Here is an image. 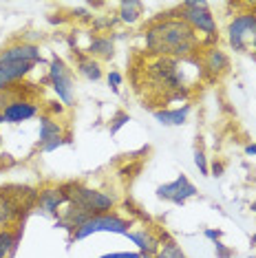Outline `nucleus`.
I'll return each instance as SVG.
<instances>
[{
  "instance_id": "obj_1",
  "label": "nucleus",
  "mask_w": 256,
  "mask_h": 258,
  "mask_svg": "<svg viewBox=\"0 0 256 258\" xmlns=\"http://www.w3.org/2000/svg\"><path fill=\"white\" fill-rule=\"evenodd\" d=\"M144 49L153 57L192 60L201 49L199 33L179 16L161 14L144 29Z\"/></svg>"
},
{
  "instance_id": "obj_2",
  "label": "nucleus",
  "mask_w": 256,
  "mask_h": 258,
  "mask_svg": "<svg viewBox=\"0 0 256 258\" xmlns=\"http://www.w3.org/2000/svg\"><path fill=\"white\" fill-rule=\"evenodd\" d=\"M185 62L188 60L153 57L144 64V84H146L150 97L164 99V104H170L172 99H181L185 95Z\"/></svg>"
},
{
  "instance_id": "obj_3",
  "label": "nucleus",
  "mask_w": 256,
  "mask_h": 258,
  "mask_svg": "<svg viewBox=\"0 0 256 258\" xmlns=\"http://www.w3.org/2000/svg\"><path fill=\"white\" fill-rule=\"evenodd\" d=\"M42 62L44 60L40 53V46L33 42L20 40V42L5 46L0 51V93L11 91L33 71V67Z\"/></svg>"
},
{
  "instance_id": "obj_4",
  "label": "nucleus",
  "mask_w": 256,
  "mask_h": 258,
  "mask_svg": "<svg viewBox=\"0 0 256 258\" xmlns=\"http://www.w3.org/2000/svg\"><path fill=\"white\" fill-rule=\"evenodd\" d=\"M60 195L64 197V201L75 205V208L84 210L86 214L97 216V214H108L110 210L115 208V197L108 195V192L102 190H93V187H86L82 183H75V181H69V183L57 185Z\"/></svg>"
},
{
  "instance_id": "obj_5",
  "label": "nucleus",
  "mask_w": 256,
  "mask_h": 258,
  "mask_svg": "<svg viewBox=\"0 0 256 258\" xmlns=\"http://www.w3.org/2000/svg\"><path fill=\"white\" fill-rule=\"evenodd\" d=\"M177 16L183 22H188L197 33H203V36L210 40L219 38V25H217V20H214L210 5H208L206 0H185V3L179 5Z\"/></svg>"
},
{
  "instance_id": "obj_6",
  "label": "nucleus",
  "mask_w": 256,
  "mask_h": 258,
  "mask_svg": "<svg viewBox=\"0 0 256 258\" xmlns=\"http://www.w3.org/2000/svg\"><path fill=\"white\" fill-rule=\"evenodd\" d=\"M46 82L57 95V99L64 106H75V82H73V71L60 55H51L49 62V73H46Z\"/></svg>"
},
{
  "instance_id": "obj_7",
  "label": "nucleus",
  "mask_w": 256,
  "mask_h": 258,
  "mask_svg": "<svg viewBox=\"0 0 256 258\" xmlns=\"http://www.w3.org/2000/svg\"><path fill=\"white\" fill-rule=\"evenodd\" d=\"M128 227L131 223L121 216L108 212V214H97V216H91L86 219L82 225L78 227L73 234H71V240H84L93 236V234H100V232H108V234H128Z\"/></svg>"
},
{
  "instance_id": "obj_8",
  "label": "nucleus",
  "mask_w": 256,
  "mask_h": 258,
  "mask_svg": "<svg viewBox=\"0 0 256 258\" xmlns=\"http://www.w3.org/2000/svg\"><path fill=\"white\" fill-rule=\"evenodd\" d=\"M256 31V14L252 11H243L236 14L228 25V42L234 51L243 53L247 51V42H252V36Z\"/></svg>"
},
{
  "instance_id": "obj_9",
  "label": "nucleus",
  "mask_w": 256,
  "mask_h": 258,
  "mask_svg": "<svg viewBox=\"0 0 256 258\" xmlns=\"http://www.w3.org/2000/svg\"><path fill=\"white\" fill-rule=\"evenodd\" d=\"M197 195H199V190H197V185L192 183L185 174H179V177L174 181H170V183H164V185L157 187V199L170 201L174 205H183L188 199L197 197Z\"/></svg>"
},
{
  "instance_id": "obj_10",
  "label": "nucleus",
  "mask_w": 256,
  "mask_h": 258,
  "mask_svg": "<svg viewBox=\"0 0 256 258\" xmlns=\"http://www.w3.org/2000/svg\"><path fill=\"white\" fill-rule=\"evenodd\" d=\"M64 144H71L69 135H62L60 121H55L53 117L44 115L40 117V131H38V146L42 152H53Z\"/></svg>"
},
{
  "instance_id": "obj_11",
  "label": "nucleus",
  "mask_w": 256,
  "mask_h": 258,
  "mask_svg": "<svg viewBox=\"0 0 256 258\" xmlns=\"http://www.w3.org/2000/svg\"><path fill=\"white\" fill-rule=\"evenodd\" d=\"M40 113V106L31 99L16 97L0 110V124H22V121L33 119Z\"/></svg>"
},
{
  "instance_id": "obj_12",
  "label": "nucleus",
  "mask_w": 256,
  "mask_h": 258,
  "mask_svg": "<svg viewBox=\"0 0 256 258\" xmlns=\"http://www.w3.org/2000/svg\"><path fill=\"white\" fill-rule=\"evenodd\" d=\"M199 62H201L203 73L210 75V78H221V75H225L230 71V55L223 49H219V46L203 49Z\"/></svg>"
},
{
  "instance_id": "obj_13",
  "label": "nucleus",
  "mask_w": 256,
  "mask_h": 258,
  "mask_svg": "<svg viewBox=\"0 0 256 258\" xmlns=\"http://www.w3.org/2000/svg\"><path fill=\"white\" fill-rule=\"evenodd\" d=\"M64 205H67V201H64V197L60 195L57 187H42V190H38L36 210L40 214L51 216V219H60Z\"/></svg>"
},
{
  "instance_id": "obj_14",
  "label": "nucleus",
  "mask_w": 256,
  "mask_h": 258,
  "mask_svg": "<svg viewBox=\"0 0 256 258\" xmlns=\"http://www.w3.org/2000/svg\"><path fill=\"white\" fill-rule=\"evenodd\" d=\"M126 236L137 245V251L142 256H155L161 247V236H157L153 230H146V227L137 232H128Z\"/></svg>"
},
{
  "instance_id": "obj_15",
  "label": "nucleus",
  "mask_w": 256,
  "mask_h": 258,
  "mask_svg": "<svg viewBox=\"0 0 256 258\" xmlns=\"http://www.w3.org/2000/svg\"><path fill=\"white\" fill-rule=\"evenodd\" d=\"M75 71L82 75L84 80L89 82H100L104 78V69H102V62L95 60V57L86 55L84 51H75Z\"/></svg>"
},
{
  "instance_id": "obj_16",
  "label": "nucleus",
  "mask_w": 256,
  "mask_h": 258,
  "mask_svg": "<svg viewBox=\"0 0 256 258\" xmlns=\"http://www.w3.org/2000/svg\"><path fill=\"white\" fill-rule=\"evenodd\" d=\"M86 55L95 57V60H110L115 55V42L110 36H91L89 44L84 49Z\"/></svg>"
},
{
  "instance_id": "obj_17",
  "label": "nucleus",
  "mask_w": 256,
  "mask_h": 258,
  "mask_svg": "<svg viewBox=\"0 0 256 258\" xmlns=\"http://www.w3.org/2000/svg\"><path fill=\"white\" fill-rule=\"evenodd\" d=\"M192 106L190 104H183L179 108H159V110H153L155 119L164 126H183L188 121V115H190Z\"/></svg>"
},
{
  "instance_id": "obj_18",
  "label": "nucleus",
  "mask_w": 256,
  "mask_h": 258,
  "mask_svg": "<svg viewBox=\"0 0 256 258\" xmlns=\"http://www.w3.org/2000/svg\"><path fill=\"white\" fill-rule=\"evenodd\" d=\"M22 225H25V221H20L16 230H9V227L0 230V258H11L16 254L22 238Z\"/></svg>"
},
{
  "instance_id": "obj_19",
  "label": "nucleus",
  "mask_w": 256,
  "mask_h": 258,
  "mask_svg": "<svg viewBox=\"0 0 256 258\" xmlns=\"http://www.w3.org/2000/svg\"><path fill=\"white\" fill-rule=\"evenodd\" d=\"M144 16V3L139 0H124L117 5V20L124 25H135Z\"/></svg>"
},
{
  "instance_id": "obj_20",
  "label": "nucleus",
  "mask_w": 256,
  "mask_h": 258,
  "mask_svg": "<svg viewBox=\"0 0 256 258\" xmlns=\"http://www.w3.org/2000/svg\"><path fill=\"white\" fill-rule=\"evenodd\" d=\"M153 258H188V256H185V251L179 247L168 234H164V236H161V247Z\"/></svg>"
},
{
  "instance_id": "obj_21",
  "label": "nucleus",
  "mask_w": 256,
  "mask_h": 258,
  "mask_svg": "<svg viewBox=\"0 0 256 258\" xmlns=\"http://www.w3.org/2000/svg\"><path fill=\"white\" fill-rule=\"evenodd\" d=\"M128 121H131V115L126 113V110H117L113 117H110V126H108V133L110 135H117L119 128H124Z\"/></svg>"
},
{
  "instance_id": "obj_22",
  "label": "nucleus",
  "mask_w": 256,
  "mask_h": 258,
  "mask_svg": "<svg viewBox=\"0 0 256 258\" xmlns=\"http://www.w3.org/2000/svg\"><path fill=\"white\" fill-rule=\"evenodd\" d=\"M195 166L199 168V172L203 174V177H208V174H210V166H208V157H206V152H203L201 146H197V148H195Z\"/></svg>"
},
{
  "instance_id": "obj_23",
  "label": "nucleus",
  "mask_w": 256,
  "mask_h": 258,
  "mask_svg": "<svg viewBox=\"0 0 256 258\" xmlns=\"http://www.w3.org/2000/svg\"><path fill=\"white\" fill-rule=\"evenodd\" d=\"M106 82H108L110 91H113V93H119V86H121V82H124V78H121L119 71H110V73L106 75Z\"/></svg>"
},
{
  "instance_id": "obj_24",
  "label": "nucleus",
  "mask_w": 256,
  "mask_h": 258,
  "mask_svg": "<svg viewBox=\"0 0 256 258\" xmlns=\"http://www.w3.org/2000/svg\"><path fill=\"white\" fill-rule=\"evenodd\" d=\"M214 251H217V258H232V256H234V251H232L230 247H225L221 240L214 243Z\"/></svg>"
},
{
  "instance_id": "obj_25",
  "label": "nucleus",
  "mask_w": 256,
  "mask_h": 258,
  "mask_svg": "<svg viewBox=\"0 0 256 258\" xmlns=\"http://www.w3.org/2000/svg\"><path fill=\"white\" fill-rule=\"evenodd\" d=\"M100 258H144L139 251H113V254H104Z\"/></svg>"
},
{
  "instance_id": "obj_26",
  "label": "nucleus",
  "mask_w": 256,
  "mask_h": 258,
  "mask_svg": "<svg viewBox=\"0 0 256 258\" xmlns=\"http://www.w3.org/2000/svg\"><path fill=\"white\" fill-rule=\"evenodd\" d=\"M203 236H206L208 240H212V243H217V240H221V236H223V232H221V230H212V227H208V230L203 232Z\"/></svg>"
},
{
  "instance_id": "obj_27",
  "label": "nucleus",
  "mask_w": 256,
  "mask_h": 258,
  "mask_svg": "<svg viewBox=\"0 0 256 258\" xmlns=\"http://www.w3.org/2000/svg\"><path fill=\"white\" fill-rule=\"evenodd\" d=\"M210 172L214 174V177H221V174L225 172V163H223V161H214L212 168H210Z\"/></svg>"
},
{
  "instance_id": "obj_28",
  "label": "nucleus",
  "mask_w": 256,
  "mask_h": 258,
  "mask_svg": "<svg viewBox=\"0 0 256 258\" xmlns=\"http://www.w3.org/2000/svg\"><path fill=\"white\" fill-rule=\"evenodd\" d=\"M245 155L247 157H256V144H247L245 146Z\"/></svg>"
},
{
  "instance_id": "obj_29",
  "label": "nucleus",
  "mask_w": 256,
  "mask_h": 258,
  "mask_svg": "<svg viewBox=\"0 0 256 258\" xmlns=\"http://www.w3.org/2000/svg\"><path fill=\"white\" fill-rule=\"evenodd\" d=\"M62 110H64V108L60 106V104H57V106H55V104H53V106H51V113H57V115H60Z\"/></svg>"
},
{
  "instance_id": "obj_30",
  "label": "nucleus",
  "mask_w": 256,
  "mask_h": 258,
  "mask_svg": "<svg viewBox=\"0 0 256 258\" xmlns=\"http://www.w3.org/2000/svg\"><path fill=\"white\" fill-rule=\"evenodd\" d=\"M252 51H254V57H256V31H254V36H252Z\"/></svg>"
},
{
  "instance_id": "obj_31",
  "label": "nucleus",
  "mask_w": 256,
  "mask_h": 258,
  "mask_svg": "<svg viewBox=\"0 0 256 258\" xmlns=\"http://www.w3.org/2000/svg\"><path fill=\"white\" fill-rule=\"evenodd\" d=\"M249 243H252V247H256V234H252V238H249Z\"/></svg>"
},
{
  "instance_id": "obj_32",
  "label": "nucleus",
  "mask_w": 256,
  "mask_h": 258,
  "mask_svg": "<svg viewBox=\"0 0 256 258\" xmlns=\"http://www.w3.org/2000/svg\"><path fill=\"white\" fill-rule=\"evenodd\" d=\"M252 210H254V212H256V203H254V205H252Z\"/></svg>"
},
{
  "instance_id": "obj_33",
  "label": "nucleus",
  "mask_w": 256,
  "mask_h": 258,
  "mask_svg": "<svg viewBox=\"0 0 256 258\" xmlns=\"http://www.w3.org/2000/svg\"><path fill=\"white\" fill-rule=\"evenodd\" d=\"M0 144H3V135H0Z\"/></svg>"
},
{
  "instance_id": "obj_34",
  "label": "nucleus",
  "mask_w": 256,
  "mask_h": 258,
  "mask_svg": "<svg viewBox=\"0 0 256 258\" xmlns=\"http://www.w3.org/2000/svg\"><path fill=\"white\" fill-rule=\"evenodd\" d=\"M252 9H254V14H256V5H254V7H252Z\"/></svg>"
},
{
  "instance_id": "obj_35",
  "label": "nucleus",
  "mask_w": 256,
  "mask_h": 258,
  "mask_svg": "<svg viewBox=\"0 0 256 258\" xmlns=\"http://www.w3.org/2000/svg\"><path fill=\"white\" fill-rule=\"evenodd\" d=\"M144 258H153V256H144Z\"/></svg>"
}]
</instances>
